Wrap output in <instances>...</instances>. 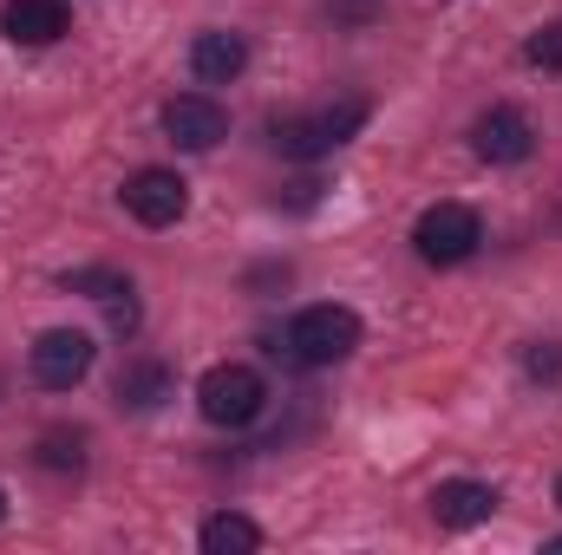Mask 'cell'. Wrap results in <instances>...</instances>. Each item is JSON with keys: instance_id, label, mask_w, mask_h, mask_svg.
<instances>
[{"instance_id": "cell-1", "label": "cell", "mask_w": 562, "mask_h": 555, "mask_svg": "<svg viewBox=\"0 0 562 555\" xmlns=\"http://www.w3.org/2000/svg\"><path fill=\"white\" fill-rule=\"evenodd\" d=\"M353 347H360V314L340 307V301H314L288 320L276 353H288L294 366H340Z\"/></svg>"}, {"instance_id": "cell-2", "label": "cell", "mask_w": 562, "mask_h": 555, "mask_svg": "<svg viewBox=\"0 0 562 555\" xmlns=\"http://www.w3.org/2000/svg\"><path fill=\"white\" fill-rule=\"evenodd\" d=\"M262 406H269V380L256 366H243V360H223V366H210L196 380V412L210 418V424H223V431L256 424Z\"/></svg>"}, {"instance_id": "cell-3", "label": "cell", "mask_w": 562, "mask_h": 555, "mask_svg": "<svg viewBox=\"0 0 562 555\" xmlns=\"http://www.w3.org/2000/svg\"><path fill=\"white\" fill-rule=\"evenodd\" d=\"M360 125H367V99H340V105H321V112H294V118H276V150L294 157V163H314V157L340 150Z\"/></svg>"}, {"instance_id": "cell-4", "label": "cell", "mask_w": 562, "mask_h": 555, "mask_svg": "<svg viewBox=\"0 0 562 555\" xmlns=\"http://www.w3.org/2000/svg\"><path fill=\"white\" fill-rule=\"evenodd\" d=\"M477 242H484V223H477V209H464V203H431L419 223H413V249H419V262H431V269L471 262Z\"/></svg>"}, {"instance_id": "cell-5", "label": "cell", "mask_w": 562, "mask_h": 555, "mask_svg": "<svg viewBox=\"0 0 562 555\" xmlns=\"http://www.w3.org/2000/svg\"><path fill=\"white\" fill-rule=\"evenodd\" d=\"M92 360H99V347H92L86 327H46V333L26 347V373H33L46 393H72V386L92 373Z\"/></svg>"}, {"instance_id": "cell-6", "label": "cell", "mask_w": 562, "mask_h": 555, "mask_svg": "<svg viewBox=\"0 0 562 555\" xmlns=\"http://www.w3.org/2000/svg\"><path fill=\"white\" fill-rule=\"evenodd\" d=\"M125 209L138 216L144 229H170L190 209V183L177 170H164V163H144V170L125 177Z\"/></svg>"}, {"instance_id": "cell-7", "label": "cell", "mask_w": 562, "mask_h": 555, "mask_svg": "<svg viewBox=\"0 0 562 555\" xmlns=\"http://www.w3.org/2000/svg\"><path fill=\"white\" fill-rule=\"evenodd\" d=\"M164 138L177 144V150H216V144L229 138V112L210 92H177L164 105Z\"/></svg>"}, {"instance_id": "cell-8", "label": "cell", "mask_w": 562, "mask_h": 555, "mask_svg": "<svg viewBox=\"0 0 562 555\" xmlns=\"http://www.w3.org/2000/svg\"><path fill=\"white\" fill-rule=\"evenodd\" d=\"M471 150H477L484 163H524V157L537 150V132H530V118H524L517 105H491V112L471 125Z\"/></svg>"}, {"instance_id": "cell-9", "label": "cell", "mask_w": 562, "mask_h": 555, "mask_svg": "<svg viewBox=\"0 0 562 555\" xmlns=\"http://www.w3.org/2000/svg\"><path fill=\"white\" fill-rule=\"evenodd\" d=\"M497 490L491 484H477V477H445L438 490H431V517H438V530H477V523H491L497 517Z\"/></svg>"}, {"instance_id": "cell-10", "label": "cell", "mask_w": 562, "mask_h": 555, "mask_svg": "<svg viewBox=\"0 0 562 555\" xmlns=\"http://www.w3.org/2000/svg\"><path fill=\"white\" fill-rule=\"evenodd\" d=\"M0 33L13 46H53V39L72 33V13H66V0H7L0 7Z\"/></svg>"}, {"instance_id": "cell-11", "label": "cell", "mask_w": 562, "mask_h": 555, "mask_svg": "<svg viewBox=\"0 0 562 555\" xmlns=\"http://www.w3.org/2000/svg\"><path fill=\"white\" fill-rule=\"evenodd\" d=\"M243 66H249V39H243V33L210 26V33L190 39V72H196L203 86H229V79H243Z\"/></svg>"}, {"instance_id": "cell-12", "label": "cell", "mask_w": 562, "mask_h": 555, "mask_svg": "<svg viewBox=\"0 0 562 555\" xmlns=\"http://www.w3.org/2000/svg\"><path fill=\"white\" fill-rule=\"evenodd\" d=\"M170 386H177L170 366L150 360V353H138V360L119 366V386H112V393H119V406H132V412H157V406L170 399Z\"/></svg>"}, {"instance_id": "cell-13", "label": "cell", "mask_w": 562, "mask_h": 555, "mask_svg": "<svg viewBox=\"0 0 562 555\" xmlns=\"http://www.w3.org/2000/svg\"><path fill=\"white\" fill-rule=\"evenodd\" d=\"M196 543H203V555H256L262 550V530H256L249 517L223 510V517H210V523L196 530Z\"/></svg>"}, {"instance_id": "cell-14", "label": "cell", "mask_w": 562, "mask_h": 555, "mask_svg": "<svg viewBox=\"0 0 562 555\" xmlns=\"http://www.w3.org/2000/svg\"><path fill=\"white\" fill-rule=\"evenodd\" d=\"M119 287H132V281L112 275V269H72V275H66V294H92V301H112Z\"/></svg>"}, {"instance_id": "cell-15", "label": "cell", "mask_w": 562, "mask_h": 555, "mask_svg": "<svg viewBox=\"0 0 562 555\" xmlns=\"http://www.w3.org/2000/svg\"><path fill=\"white\" fill-rule=\"evenodd\" d=\"M524 373H530V380H562V340H537V347L524 353Z\"/></svg>"}, {"instance_id": "cell-16", "label": "cell", "mask_w": 562, "mask_h": 555, "mask_svg": "<svg viewBox=\"0 0 562 555\" xmlns=\"http://www.w3.org/2000/svg\"><path fill=\"white\" fill-rule=\"evenodd\" d=\"M40 464H53V471H66V464H72V471H79V438L46 431V438H40Z\"/></svg>"}, {"instance_id": "cell-17", "label": "cell", "mask_w": 562, "mask_h": 555, "mask_svg": "<svg viewBox=\"0 0 562 555\" xmlns=\"http://www.w3.org/2000/svg\"><path fill=\"white\" fill-rule=\"evenodd\" d=\"M524 59H530V66H543V72H562V26L537 33V39L524 46Z\"/></svg>"}, {"instance_id": "cell-18", "label": "cell", "mask_w": 562, "mask_h": 555, "mask_svg": "<svg viewBox=\"0 0 562 555\" xmlns=\"http://www.w3.org/2000/svg\"><path fill=\"white\" fill-rule=\"evenodd\" d=\"M105 320H112L119 333H138V301H132V287H119V294L105 301Z\"/></svg>"}, {"instance_id": "cell-19", "label": "cell", "mask_w": 562, "mask_h": 555, "mask_svg": "<svg viewBox=\"0 0 562 555\" xmlns=\"http://www.w3.org/2000/svg\"><path fill=\"white\" fill-rule=\"evenodd\" d=\"M543 550H550V555H562V536H550V543H543Z\"/></svg>"}, {"instance_id": "cell-20", "label": "cell", "mask_w": 562, "mask_h": 555, "mask_svg": "<svg viewBox=\"0 0 562 555\" xmlns=\"http://www.w3.org/2000/svg\"><path fill=\"white\" fill-rule=\"evenodd\" d=\"M557 510H562V477H557Z\"/></svg>"}, {"instance_id": "cell-21", "label": "cell", "mask_w": 562, "mask_h": 555, "mask_svg": "<svg viewBox=\"0 0 562 555\" xmlns=\"http://www.w3.org/2000/svg\"><path fill=\"white\" fill-rule=\"evenodd\" d=\"M0 517H7V490H0Z\"/></svg>"}]
</instances>
